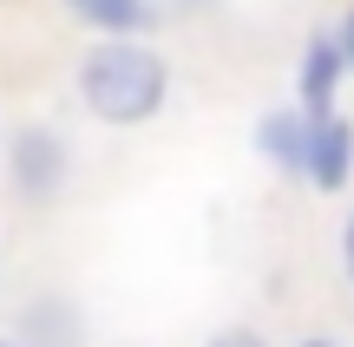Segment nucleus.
Segmentation results:
<instances>
[{"label": "nucleus", "mask_w": 354, "mask_h": 347, "mask_svg": "<svg viewBox=\"0 0 354 347\" xmlns=\"http://www.w3.org/2000/svg\"><path fill=\"white\" fill-rule=\"evenodd\" d=\"M73 86L99 125L131 131V125H151L171 105V59L145 39H99V46H86Z\"/></svg>", "instance_id": "1"}, {"label": "nucleus", "mask_w": 354, "mask_h": 347, "mask_svg": "<svg viewBox=\"0 0 354 347\" xmlns=\"http://www.w3.org/2000/svg\"><path fill=\"white\" fill-rule=\"evenodd\" d=\"M0 170H7V190L20 197V204L46 210V204H59V190L73 184V144H66L46 118L13 125L7 151H0Z\"/></svg>", "instance_id": "2"}, {"label": "nucleus", "mask_w": 354, "mask_h": 347, "mask_svg": "<svg viewBox=\"0 0 354 347\" xmlns=\"http://www.w3.org/2000/svg\"><path fill=\"white\" fill-rule=\"evenodd\" d=\"M308 144H315V118L302 105H276V112L256 118V151L282 177H308Z\"/></svg>", "instance_id": "3"}, {"label": "nucleus", "mask_w": 354, "mask_h": 347, "mask_svg": "<svg viewBox=\"0 0 354 347\" xmlns=\"http://www.w3.org/2000/svg\"><path fill=\"white\" fill-rule=\"evenodd\" d=\"M348 79V59H342V39L335 33H315L302 52V66H295V105H302L308 118H335V92H342Z\"/></svg>", "instance_id": "4"}, {"label": "nucleus", "mask_w": 354, "mask_h": 347, "mask_svg": "<svg viewBox=\"0 0 354 347\" xmlns=\"http://www.w3.org/2000/svg\"><path fill=\"white\" fill-rule=\"evenodd\" d=\"M13 347H86V315L66 295H39L13 321Z\"/></svg>", "instance_id": "5"}, {"label": "nucleus", "mask_w": 354, "mask_h": 347, "mask_svg": "<svg viewBox=\"0 0 354 347\" xmlns=\"http://www.w3.org/2000/svg\"><path fill=\"white\" fill-rule=\"evenodd\" d=\"M348 177H354V125L342 112L335 118H315V144H308V184H315L322 197H335V190H348Z\"/></svg>", "instance_id": "6"}, {"label": "nucleus", "mask_w": 354, "mask_h": 347, "mask_svg": "<svg viewBox=\"0 0 354 347\" xmlns=\"http://www.w3.org/2000/svg\"><path fill=\"white\" fill-rule=\"evenodd\" d=\"M99 39H145L158 26V0H66Z\"/></svg>", "instance_id": "7"}, {"label": "nucleus", "mask_w": 354, "mask_h": 347, "mask_svg": "<svg viewBox=\"0 0 354 347\" xmlns=\"http://www.w3.org/2000/svg\"><path fill=\"white\" fill-rule=\"evenodd\" d=\"M203 347H269V341L256 335V328H243V321H236V328H216V335L203 341Z\"/></svg>", "instance_id": "8"}, {"label": "nucleus", "mask_w": 354, "mask_h": 347, "mask_svg": "<svg viewBox=\"0 0 354 347\" xmlns=\"http://www.w3.org/2000/svg\"><path fill=\"white\" fill-rule=\"evenodd\" d=\"M342 282L354 288V210L342 217Z\"/></svg>", "instance_id": "9"}, {"label": "nucleus", "mask_w": 354, "mask_h": 347, "mask_svg": "<svg viewBox=\"0 0 354 347\" xmlns=\"http://www.w3.org/2000/svg\"><path fill=\"white\" fill-rule=\"evenodd\" d=\"M335 39H342V59H348V72H354V7H348V20H342V33H335Z\"/></svg>", "instance_id": "10"}, {"label": "nucleus", "mask_w": 354, "mask_h": 347, "mask_svg": "<svg viewBox=\"0 0 354 347\" xmlns=\"http://www.w3.org/2000/svg\"><path fill=\"white\" fill-rule=\"evenodd\" d=\"M295 347H335V341H322V335H315V341H295Z\"/></svg>", "instance_id": "11"}, {"label": "nucleus", "mask_w": 354, "mask_h": 347, "mask_svg": "<svg viewBox=\"0 0 354 347\" xmlns=\"http://www.w3.org/2000/svg\"><path fill=\"white\" fill-rule=\"evenodd\" d=\"M184 7H210V0H184Z\"/></svg>", "instance_id": "12"}, {"label": "nucleus", "mask_w": 354, "mask_h": 347, "mask_svg": "<svg viewBox=\"0 0 354 347\" xmlns=\"http://www.w3.org/2000/svg\"><path fill=\"white\" fill-rule=\"evenodd\" d=\"M0 347H13V335H0Z\"/></svg>", "instance_id": "13"}, {"label": "nucleus", "mask_w": 354, "mask_h": 347, "mask_svg": "<svg viewBox=\"0 0 354 347\" xmlns=\"http://www.w3.org/2000/svg\"><path fill=\"white\" fill-rule=\"evenodd\" d=\"M0 151H7V144H0Z\"/></svg>", "instance_id": "14"}]
</instances>
